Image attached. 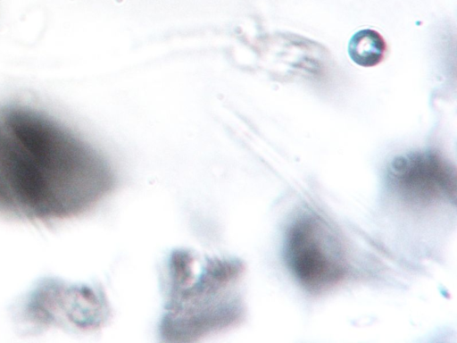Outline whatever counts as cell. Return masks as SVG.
<instances>
[{
  "instance_id": "obj_2",
  "label": "cell",
  "mask_w": 457,
  "mask_h": 343,
  "mask_svg": "<svg viewBox=\"0 0 457 343\" xmlns=\"http://www.w3.org/2000/svg\"><path fill=\"white\" fill-rule=\"evenodd\" d=\"M196 275L187 271L184 279L172 269L173 285L162 321V330L167 339L204 335L237 322L241 303L236 292L243 265L238 261L206 259Z\"/></svg>"
},
{
  "instance_id": "obj_3",
  "label": "cell",
  "mask_w": 457,
  "mask_h": 343,
  "mask_svg": "<svg viewBox=\"0 0 457 343\" xmlns=\"http://www.w3.org/2000/svg\"><path fill=\"white\" fill-rule=\"evenodd\" d=\"M285 263L308 293H324L345 280L350 264L337 230L319 213L308 209L294 218L286 230Z\"/></svg>"
},
{
  "instance_id": "obj_4",
  "label": "cell",
  "mask_w": 457,
  "mask_h": 343,
  "mask_svg": "<svg viewBox=\"0 0 457 343\" xmlns=\"http://www.w3.org/2000/svg\"><path fill=\"white\" fill-rule=\"evenodd\" d=\"M385 184L390 193L407 205L456 202L455 167L433 150L410 152L394 158L386 167Z\"/></svg>"
},
{
  "instance_id": "obj_5",
  "label": "cell",
  "mask_w": 457,
  "mask_h": 343,
  "mask_svg": "<svg viewBox=\"0 0 457 343\" xmlns=\"http://www.w3.org/2000/svg\"><path fill=\"white\" fill-rule=\"evenodd\" d=\"M351 60L361 67H373L381 63L386 51L383 37L371 29L354 33L347 46Z\"/></svg>"
},
{
  "instance_id": "obj_1",
  "label": "cell",
  "mask_w": 457,
  "mask_h": 343,
  "mask_svg": "<svg viewBox=\"0 0 457 343\" xmlns=\"http://www.w3.org/2000/svg\"><path fill=\"white\" fill-rule=\"evenodd\" d=\"M115 184L103 154L55 115L0 103V214L40 223L72 219Z\"/></svg>"
}]
</instances>
